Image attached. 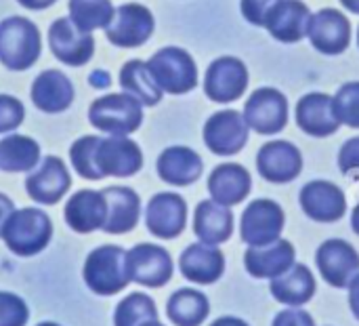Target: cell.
Wrapping results in <instances>:
<instances>
[{
    "instance_id": "cell-1",
    "label": "cell",
    "mask_w": 359,
    "mask_h": 326,
    "mask_svg": "<svg viewBox=\"0 0 359 326\" xmlns=\"http://www.w3.org/2000/svg\"><path fill=\"white\" fill-rule=\"evenodd\" d=\"M69 160L80 177L99 181L137 175L143 167V152L126 135H84L69 148Z\"/></svg>"
},
{
    "instance_id": "cell-2",
    "label": "cell",
    "mask_w": 359,
    "mask_h": 326,
    "mask_svg": "<svg viewBox=\"0 0 359 326\" xmlns=\"http://www.w3.org/2000/svg\"><path fill=\"white\" fill-rule=\"evenodd\" d=\"M42 51L40 30L25 17H6L0 21V63L13 72L29 70Z\"/></svg>"
},
{
    "instance_id": "cell-3",
    "label": "cell",
    "mask_w": 359,
    "mask_h": 326,
    "mask_svg": "<svg viewBox=\"0 0 359 326\" xmlns=\"http://www.w3.org/2000/svg\"><path fill=\"white\" fill-rule=\"evenodd\" d=\"M53 238V221L40 209H19L8 217L2 240L17 257H34L42 253Z\"/></svg>"
},
{
    "instance_id": "cell-4",
    "label": "cell",
    "mask_w": 359,
    "mask_h": 326,
    "mask_svg": "<svg viewBox=\"0 0 359 326\" xmlns=\"http://www.w3.org/2000/svg\"><path fill=\"white\" fill-rule=\"evenodd\" d=\"M82 278L95 295H116L124 291L130 282L126 270V251L116 244H103L84 261Z\"/></svg>"
},
{
    "instance_id": "cell-5",
    "label": "cell",
    "mask_w": 359,
    "mask_h": 326,
    "mask_svg": "<svg viewBox=\"0 0 359 326\" xmlns=\"http://www.w3.org/2000/svg\"><path fill=\"white\" fill-rule=\"evenodd\" d=\"M88 122L107 135H130L143 124V103L128 93H109L90 103Z\"/></svg>"
},
{
    "instance_id": "cell-6",
    "label": "cell",
    "mask_w": 359,
    "mask_h": 326,
    "mask_svg": "<svg viewBox=\"0 0 359 326\" xmlns=\"http://www.w3.org/2000/svg\"><path fill=\"white\" fill-rule=\"evenodd\" d=\"M147 67L164 93L185 95L198 86V65L181 46H164L151 55Z\"/></svg>"
},
{
    "instance_id": "cell-7",
    "label": "cell",
    "mask_w": 359,
    "mask_h": 326,
    "mask_svg": "<svg viewBox=\"0 0 359 326\" xmlns=\"http://www.w3.org/2000/svg\"><path fill=\"white\" fill-rule=\"evenodd\" d=\"M156 27V19L151 11L139 2H126L116 8L109 25L105 27V36L114 46L135 48L145 44Z\"/></svg>"
},
{
    "instance_id": "cell-8",
    "label": "cell",
    "mask_w": 359,
    "mask_h": 326,
    "mask_svg": "<svg viewBox=\"0 0 359 326\" xmlns=\"http://www.w3.org/2000/svg\"><path fill=\"white\" fill-rule=\"evenodd\" d=\"M246 118L238 110H219L204 124V143L217 156H236L248 143Z\"/></svg>"
},
{
    "instance_id": "cell-9",
    "label": "cell",
    "mask_w": 359,
    "mask_h": 326,
    "mask_svg": "<svg viewBox=\"0 0 359 326\" xmlns=\"http://www.w3.org/2000/svg\"><path fill=\"white\" fill-rule=\"evenodd\" d=\"M244 118L259 135H276L288 124V99L278 89H257L244 103Z\"/></svg>"
},
{
    "instance_id": "cell-10",
    "label": "cell",
    "mask_w": 359,
    "mask_h": 326,
    "mask_svg": "<svg viewBox=\"0 0 359 326\" xmlns=\"http://www.w3.org/2000/svg\"><path fill=\"white\" fill-rule=\"evenodd\" d=\"M126 270L130 282L147 289H160L170 282L175 268L166 249L143 242L126 251Z\"/></svg>"
},
{
    "instance_id": "cell-11",
    "label": "cell",
    "mask_w": 359,
    "mask_h": 326,
    "mask_svg": "<svg viewBox=\"0 0 359 326\" xmlns=\"http://www.w3.org/2000/svg\"><path fill=\"white\" fill-rule=\"evenodd\" d=\"M286 217L282 207L276 200L259 198L252 200L244 213L240 223V236L248 247H263L282 236Z\"/></svg>"
},
{
    "instance_id": "cell-12",
    "label": "cell",
    "mask_w": 359,
    "mask_h": 326,
    "mask_svg": "<svg viewBox=\"0 0 359 326\" xmlns=\"http://www.w3.org/2000/svg\"><path fill=\"white\" fill-rule=\"evenodd\" d=\"M248 67L238 57L215 59L204 76V93L215 103H233L248 89Z\"/></svg>"
},
{
    "instance_id": "cell-13",
    "label": "cell",
    "mask_w": 359,
    "mask_h": 326,
    "mask_svg": "<svg viewBox=\"0 0 359 326\" xmlns=\"http://www.w3.org/2000/svg\"><path fill=\"white\" fill-rule=\"evenodd\" d=\"M48 46L61 63L80 67L90 61L95 53V38L90 32L80 30L69 17H59L48 27Z\"/></svg>"
},
{
    "instance_id": "cell-14",
    "label": "cell",
    "mask_w": 359,
    "mask_h": 326,
    "mask_svg": "<svg viewBox=\"0 0 359 326\" xmlns=\"http://www.w3.org/2000/svg\"><path fill=\"white\" fill-rule=\"evenodd\" d=\"M72 188L65 162L57 156L42 158L25 177V192L38 204H57Z\"/></svg>"
},
{
    "instance_id": "cell-15",
    "label": "cell",
    "mask_w": 359,
    "mask_h": 326,
    "mask_svg": "<svg viewBox=\"0 0 359 326\" xmlns=\"http://www.w3.org/2000/svg\"><path fill=\"white\" fill-rule=\"evenodd\" d=\"M316 263L322 278L334 289H347L359 274V253L341 238H330L320 244Z\"/></svg>"
},
{
    "instance_id": "cell-16",
    "label": "cell",
    "mask_w": 359,
    "mask_h": 326,
    "mask_svg": "<svg viewBox=\"0 0 359 326\" xmlns=\"http://www.w3.org/2000/svg\"><path fill=\"white\" fill-rule=\"evenodd\" d=\"M145 226L160 240L179 238L187 226V202L175 192L156 194L145 209Z\"/></svg>"
},
{
    "instance_id": "cell-17",
    "label": "cell",
    "mask_w": 359,
    "mask_h": 326,
    "mask_svg": "<svg viewBox=\"0 0 359 326\" xmlns=\"http://www.w3.org/2000/svg\"><path fill=\"white\" fill-rule=\"evenodd\" d=\"M257 171L269 183H290L303 171V154L290 141H267L257 154Z\"/></svg>"
},
{
    "instance_id": "cell-18",
    "label": "cell",
    "mask_w": 359,
    "mask_h": 326,
    "mask_svg": "<svg viewBox=\"0 0 359 326\" xmlns=\"http://www.w3.org/2000/svg\"><path fill=\"white\" fill-rule=\"evenodd\" d=\"M299 202L303 213L318 223H337L347 213L345 192L337 183L324 179H316L303 185Z\"/></svg>"
},
{
    "instance_id": "cell-19",
    "label": "cell",
    "mask_w": 359,
    "mask_h": 326,
    "mask_svg": "<svg viewBox=\"0 0 359 326\" xmlns=\"http://www.w3.org/2000/svg\"><path fill=\"white\" fill-rule=\"evenodd\" d=\"M307 38L324 55H341L351 42V23L337 8H322L311 15Z\"/></svg>"
},
{
    "instance_id": "cell-20",
    "label": "cell",
    "mask_w": 359,
    "mask_h": 326,
    "mask_svg": "<svg viewBox=\"0 0 359 326\" xmlns=\"http://www.w3.org/2000/svg\"><path fill=\"white\" fill-rule=\"evenodd\" d=\"M309 21L311 13L303 0H278L265 19V27L278 42L294 44L307 36Z\"/></svg>"
},
{
    "instance_id": "cell-21",
    "label": "cell",
    "mask_w": 359,
    "mask_h": 326,
    "mask_svg": "<svg viewBox=\"0 0 359 326\" xmlns=\"http://www.w3.org/2000/svg\"><path fill=\"white\" fill-rule=\"evenodd\" d=\"M297 261V251L292 242L278 238L263 247H248L244 253L246 272L252 278H278L288 272Z\"/></svg>"
},
{
    "instance_id": "cell-22",
    "label": "cell",
    "mask_w": 359,
    "mask_h": 326,
    "mask_svg": "<svg viewBox=\"0 0 359 326\" xmlns=\"http://www.w3.org/2000/svg\"><path fill=\"white\" fill-rule=\"evenodd\" d=\"M297 124L309 137H330L339 131L341 120L334 112V99L326 93L303 95L297 103Z\"/></svg>"
},
{
    "instance_id": "cell-23",
    "label": "cell",
    "mask_w": 359,
    "mask_h": 326,
    "mask_svg": "<svg viewBox=\"0 0 359 326\" xmlns=\"http://www.w3.org/2000/svg\"><path fill=\"white\" fill-rule=\"evenodd\" d=\"M156 171L164 183L175 188H185L202 177L204 162L196 150L185 145H170L158 156Z\"/></svg>"
},
{
    "instance_id": "cell-24",
    "label": "cell",
    "mask_w": 359,
    "mask_h": 326,
    "mask_svg": "<svg viewBox=\"0 0 359 326\" xmlns=\"http://www.w3.org/2000/svg\"><path fill=\"white\" fill-rule=\"evenodd\" d=\"M179 270L194 285H215L225 274V255L219 247L196 242L181 253Z\"/></svg>"
},
{
    "instance_id": "cell-25",
    "label": "cell",
    "mask_w": 359,
    "mask_h": 326,
    "mask_svg": "<svg viewBox=\"0 0 359 326\" xmlns=\"http://www.w3.org/2000/svg\"><path fill=\"white\" fill-rule=\"evenodd\" d=\"M107 217L103 223L105 234H128L137 228L141 217V198L133 188L111 185L103 190Z\"/></svg>"
},
{
    "instance_id": "cell-26",
    "label": "cell",
    "mask_w": 359,
    "mask_h": 326,
    "mask_svg": "<svg viewBox=\"0 0 359 326\" xmlns=\"http://www.w3.org/2000/svg\"><path fill=\"white\" fill-rule=\"evenodd\" d=\"M105 217H107V204L103 192L80 190L65 202L63 219L78 234H90L95 230H103Z\"/></svg>"
},
{
    "instance_id": "cell-27",
    "label": "cell",
    "mask_w": 359,
    "mask_h": 326,
    "mask_svg": "<svg viewBox=\"0 0 359 326\" xmlns=\"http://www.w3.org/2000/svg\"><path fill=\"white\" fill-rule=\"evenodd\" d=\"M32 103L44 114L65 112L74 101V84L61 70H44L36 76L29 91Z\"/></svg>"
},
{
    "instance_id": "cell-28",
    "label": "cell",
    "mask_w": 359,
    "mask_h": 326,
    "mask_svg": "<svg viewBox=\"0 0 359 326\" xmlns=\"http://www.w3.org/2000/svg\"><path fill=\"white\" fill-rule=\"evenodd\" d=\"M252 188L250 173L236 162L219 164L208 177V192L215 202L223 207H236L248 198Z\"/></svg>"
},
{
    "instance_id": "cell-29",
    "label": "cell",
    "mask_w": 359,
    "mask_h": 326,
    "mask_svg": "<svg viewBox=\"0 0 359 326\" xmlns=\"http://www.w3.org/2000/svg\"><path fill=\"white\" fill-rule=\"evenodd\" d=\"M194 234L200 242L219 247L233 234V213L215 200H202L194 213Z\"/></svg>"
},
{
    "instance_id": "cell-30",
    "label": "cell",
    "mask_w": 359,
    "mask_h": 326,
    "mask_svg": "<svg viewBox=\"0 0 359 326\" xmlns=\"http://www.w3.org/2000/svg\"><path fill=\"white\" fill-rule=\"evenodd\" d=\"M269 291L276 301L288 308H301L309 304L316 295V278L311 270L303 263H294L288 272L271 278Z\"/></svg>"
},
{
    "instance_id": "cell-31",
    "label": "cell",
    "mask_w": 359,
    "mask_h": 326,
    "mask_svg": "<svg viewBox=\"0 0 359 326\" xmlns=\"http://www.w3.org/2000/svg\"><path fill=\"white\" fill-rule=\"evenodd\" d=\"M210 314L208 297L194 289H179L166 304V316L177 326H200Z\"/></svg>"
},
{
    "instance_id": "cell-32",
    "label": "cell",
    "mask_w": 359,
    "mask_h": 326,
    "mask_svg": "<svg viewBox=\"0 0 359 326\" xmlns=\"http://www.w3.org/2000/svg\"><path fill=\"white\" fill-rule=\"evenodd\" d=\"M120 86L124 93L137 97L143 105H158L164 91L154 80L149 67L141 59H130L120 70Z\"/></svg>"
},
{
    "instance_id": "cell-33",
    "label": "cell",
    "mask_w": 359,
    "mask_h": 326,
    "mask_svg": "<svg viewBox=\"0 0 359 326\" xmlns=\"http://www.w3.org/2000/svg\"><path fill=\"white\" fill-rule=\"evenodd\" d=\"M40 162V145L25 135H6L0 139V171L29 173Z\"/></svg>"
},
{
    "instance_id": "cell-34",
    "label": "cell",
    "mask_w": 359,
    "mask_h": 326,
    "mask_svg": "<svg viewBox=\"0 0 359 326\" xmlns=\"http://www.w3.org/2000/svg\"><path fill=\"white\" fill-rule=\"evenodd\" d=\"M114 13L111 0H69V19L84 32L105 30Z\"/></svg>"
},
{
    "instance_id": "cell-35",
    "label": "cell",
    "mask_w": 359,
    "mask_h": 326,
    "mask_svg": "<svg viewBox=\"0 0 359 326\" xmlns=\"http://www.w3.org/2000/svg\"><path fill=\"white\" fill-rule=\"evenodd\" d=\"M149 320H158V308L156 301L145 293H133L124 297L114 312V326H141Z\"/></svg>"
},
{
    "instance_id": "cell-36",
    "label": "cell",
    "mask_w": 359,
    "mask_h": 326,
    "mask_svg": "<svg viewBox=\"0 0 359 326\" xmlns=\"http://www.w3.org/2000/svg\"><path fill=\"white\" fill-rule=\"evenodd\" d=\"M332 99H334V112L341 124L359 129V82L343 84Z\"/></svg>"
},
{
    "instance_id": "cell-37",
    "label": "cell",
    "mask_w": 359,
    "mask_h": 326,
    "mask_svg": "<svg viewBox=\"0 0 359 326\" xmlns=\"http://www.w3.org/2000/svg\"><path fill=\"white\" fill-rule=\"evenodd\" d=\"M29 318V310L25 301L15 295L0 291V326H25Z\"/></svg>"
},
{
    "instance_id": "cell-38",
    "label": "cell",
    "mask_w": 359,
    "mask_h": 326,
    "mask_svg": "<svg viewBox=\"0 0 359 326\" xmlns=\"http://www.w3.org/2000/svg\"><path fill=\"white\" fill-rule=\"evenodd\" d=\"M25 118L23 103L13 95H0V133L15 131Z\"/></svg>"
},
{
    "instance_id": "cell-39",
    "label": "cell",
    "mask_w": 359,
    "mask_h": 326,
    "mask_svg": "<svg viewBox=\"0 0 359 326\" xmlns=\"http://www.w3.org/2000/svg\"><path fill=\"white\" fill-rule=\"evenodd\" d=\"M339 169L343 175L359 181V137H351L339 152Z\"/></svg>"
},
{
    "instance_id": "cell-40",
    "label": "cell",
    "mask_w": 359,
    "mask_h": 326,
    "mask_svg": "<svg viewBox=\"0 0 359 326\" xmlns=\"http://www.w3.org/2000/svg\"><path fill=\"white\" fill-rule=\"evenodd\" d=\"M278 0H240L242 17L257 27H265V19Z\"/></svg>"
},
{
    "instance_id": "cell-41",
    "label": "cell",
    "mask_w": 359,
    "mask_h": 326,
    "mask_svg": "<svg viewBox=\"0 0 359 326\" xmlns=\"http://www.w3.org/2000/svg\"><path fill=\"white\" fill-rule=\"evenodd\" d=\"M271 326H316V322L309 312L301 308H288V310H282L273 318Z\"/></svg>"
},
{
    "instance_id": "cell-42",
    "label": "cell",
    "mask_w": 359,
    "mask_h": 326,
    "mask_svg": "<svg viewBox=\"0 0 359 326\" xmlns=\"http://www.w3.org/2000/svg\"><path fill=\"white\" fill-rule=\"evenodd\" d=\"M13 211H15L13 200H11L6 194H0V238H2V230H4V226H6L8 217L13 215Z\"/></svg>"
},
{
    "instance_id": "cell-43",
    "label": "cell",
    "mask_w": 359,
    "mask_h": 326,
    "mask_svg": "<svg viewBox=\"0 0 359 326\" xmlns=\"http://www.w3.org/2000/svg\"><path fill=\"white\" fill-rule=\"evenodd\" d=\"M349 308H351L355 320H359V274L349 285Z\"/></svg>"
},
{
    "instance_id": "cell-44",
    "label": "cell",
    "mask_w": 359,
    "mask_h": 326,
    "mask_svg": "<svg viewBox=\"0 0 359 326\" xmlns=\"http://www.w3.org/2000/svg\"><path fill=\"white\" fill-rule=\"evenodd\" d=\"M88 82H90V86H95V89H107V86L111 84V78H109V74H107L105 70H95V72L88 76Z\"/></svg>"
},
{
    "instance_id": "cell-45",
    "label": "cell",
    "mask_w": 359,
    "mask_h": 326,
    "mask_svg": "<svg viewBox=\"0 0 359 326\" xmlns=\"http://www.w3.org/2000/svg\"><path fill=\"white\" fill-rule=\"evenodd\" d=\"M17 2L29 11H42V8H48L50 4H55L57 0H17Z\"/></svg>"
},
{
    "instance_id": "cell-46",
    "label": "cell",
    "mask_w": 359,
    "mask_h": 326,
    "mask_svg": "<svg viewBox=\"0 0 359 326\" xmlns=\"http://www.w3.org/2000/svg\"><path fill=\"white\" fill-rule=\"evenodd\" d=\"M210 326H248V322H244L242 318H236V316H225V318L215 320Z\"/></svg>"
},
{
    "instance_id": "cell-47",
    "label": "cell",
    "mask_w": 359,
    "mask_h": 326,
    "mask_svg": "<svg viewBox=\"0 0 359 326\" xmlns=\"http://www.w3.org/2000/svg\"><path fill=\"white\" fill-rule=\"evenodd\" d=\"M341 4H343L347 11H351V13L359 15V0H341Z\"/></svg>"
},
{
    "instance_id": "cell-48",
    "label": "cell",
    "mask_w": 359,
    "mask_h": 326,
    "mask_svg": "<svg viewBox=\"0 0 359 326\" xmlns=\"http://www.w3.org/2000/svg\"><path fill=\"white\" fill-rule=\"evenodd\" d=\"M351 228H353V232L359 236V202L358 207L353 209V213H351Z\"/></svg>"
},
{
    "instance_id": "cell-49",
    "label": "cell",
    "mask_w": 359,
    "mask_h": 326,
    "mask_svg": "<svg viewBox=\"0 0 359 326\" xmlns=\"http://www.w3.org/2000/svg\"><path fill=\"white\" fill-rule=\"evenodd\" d=\"M141 326H164V325H160V320H149V322H143Z\"/></svg>"
},
{
    "instance_id": "cell-50",
    "label": "cell",
    "mask_w": 359,
    "mask_h": 326,
    "mask_svg": "<svg viewBox=\"0 0 359 326\" xmlns=\"http://www.w3.org/2000/svg\"><path fill=\"white\" fill-rule=\"evenodd\" d=\"M36 326H59V325H55V322H40V325H36Z\"/></svg>"
},
{
    "instance_id": "cell-51",
    "label": "cell",
    "mask_w": 359,
    "mask_h": 326,
    "mask_svg": "<svg viewBox=\"0 0 359 326\" xmlns=\"http://www.w3.org/2000/svg\"><path fill=\"white\" fill-rule=\"evenodd\" d=\"M358 46H359V30H358Z\"/></svg>"
}]
</instances>
